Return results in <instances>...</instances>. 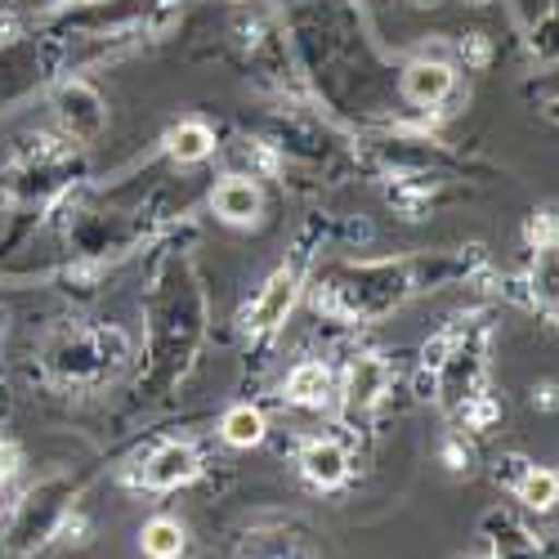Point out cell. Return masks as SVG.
Wrapping results in <instances>:
<instances>
[{
	"instance_id": "7c38bea8",
	"label": "cell",
	"mask_w": 559,
	"mask_h": 559,
	"mask_svg": "<svg viewBox=\"0 0 559 559\" xmlns=\"http://www.w3.org/2000/svg\"><path fill=\"white\" fill-rule=\"evenodd\" d=\"M219 430H224V443H233V448H255L264 439V416L255 407H247V403L242 407H228Z\"/></svg>"
},
{
	"instance_id": "ba28073f",
	"label": "cell",
	"mask_w": 559,
	"mask_h": 559,
	"mask_svg": "<svg viewBox=\"0 0 559 559\" xmlns=\"http://www.w3.org/2000/svg\"><path fill=\"white\" fill-rule=\"evenodd\" d=\"M528 287H533V300L550 313H559V242H546L537 247L533 255V273H528Z\"/></svg>"
},
{
	"instance_id": "5b68a950",
	"label": "cell",
	"mask_w": 559,
	"mask_h": 559,
	"mask_svg": "<svg viewBox=\"0 0 559 559\" xmlns=\"http://www.w3.org/2000/svg\"><path fill=\"white\" fill-rule=\"evenodd\" d=\"M403 95H407L412 104H421V108L443 104V99L452 95V68H448V63H430V59L412 63V68L403 72Z\"/></svg>"
},
{
	"instance_id": "9c48e42d",
	"label": "cell",
	"mask_w": 559,
	"mask_h": 559,
	"mask_svg": "<svg viewBox=\"0 0 559 559\" xmlns=\"http://www.w3.org/2000/svg\"><path fill=\"white\" fill-rule=\"evenodd\" d=\"M287 399L300 407H322L332 399V371L322 362H300L287 377Z\"/></svg>"
},
{
	"instance_id": "6da1fadb",
	"label": "cell",
	"mask_w": 559,
	"mask_h": 559,
	"mask_svg": "<svg viewBox=\"0 0 559 559\" xmlns=\"http://www.w3.org/2000/svg\"><path fill=\"white\" fill-rule=\"evenodd\" d=\"M292 305H296V273H292V269H277L269 283H264V292L251 300L247 328H251V332H273L277 322H287Z\"/></svg>"
},
{
	"instance_id": "8fae6325",
	"label": "cell",
	"mask_w": 559,
	"mask_h": 559,
	"mask_svg": "<svg viewBox=\"0 0 559 559\" xmlns=\"http://www.w3.org/2000/svg\"><path fill=\"white\" fill-rule=\"evenodd\" d=\"M515 492H520V501L528 506V510H537V515H546V510H555L559 506V475L555 471H524V479L515 484Z\"/></svg>"
},
{
	"instance_id": "30bf717a",
	"label": "cell",
	"mask_w": 559,
	"mask_h": 559,
	"mask_svg": "<svg viewBox=\"0 0 559 559\" xmlns=\"http://www.w3.org/2000/svg\"><path fill=\"white\" fill-rule=\"evenodd\" d=\"M170 157L179 162V166H193V162H202V157H211L215 153V134L202 126V121H179L175 130H170Z\"/></svg>"
},
{
	"instance_id": "5bb4252c",
	"label": "cell",
	"mask_w": 559,
	"mask_h": 559,
	"mask_svg": "<svg viewBox=\"0 0 559 559\" xmlns=\"http://www.w3.org/2000/svg\"><path fill=\"white\" fill-rule=\"evenodd\" d=\"M0 479H5V452H0Z\"/></svg>"
},
{
	"instance_id": "4fadbf2b",
	"label": "cell",
	"mask_w": 559,
	"mask_h": 559,
	"mask_svg": "<svg viewBox=\"0 0 559 559\" xmlns=\"http://www.w3.org/2000/svg\"><path fill=\"white\" fill-rule=\"evenodd\" d=\"M139 542H144V555H148V559H179V555H183V528H179L175 520H153V524H144Z\"/></svg>"
},
{
	"instance_id": "7a4b0ae2",
	"label": "cell",
	"mask_w": 559,
	"mask_h": 559,
	"mask_svg": "<svg viewBox=\"0 0 559 559\" xmlns=\"http://www.w3.org/2000/svg\"><path fill=\"white\" fill-rule=\"evenodd\" d=\"M104 117H108L104 112V99L90 85L72 81V85L59 90V121L68 126L72 139H95L104 130Z\"/></svg>"
},
{
	"instance_id": "277c9868",
	"label": "cell",
	"mask_w": 559,
	"mask_h": 559,
	"mask_svg": "<svg viewBox=\"0 0 559 559\" xmlns=\"http://www.w3.org/2000/svg\"><path fill=\"white\" fill-rule=\"evenodd\" d=\"M211 206L224 224H255L260 219V189L242 175H228L211 193Z\"/></svg>"
},
{
	"instance_id": "52a82bcc",
	"label": "cell",
	"mask_w": 559,
	"mask_h": 559,
	"mask_svg": "<svg viewBox=\"0 0 559 559\" xmlns=\"http://www.w3.org/2000/svg\"><path fill=\"white\" fill-rule=\"evenodd\" d=\"M385 385H390V371H385V362L381 358H358L354 367H349V385H345V394H349V407L354 412H367V407H377L381 403V394H385Z\"/></svg>"
},
{
	"instance_id": "3957f363",
	"label": "cell",
	"mask_w": 559,
	"mask_h": 559,
	"mask_svg": "<svg viewBox=\"0 0 559 559\" xmlns=\"http://www.w3.org/2000/svg\"><path fill=\"white\" fill-rule=\"evenodd\" d=\"M198 471H202V461L189 443H166L144 461V484L148 488H179V484L198 479Z\"/></svg>"
},
{
	"instance_id": "8992f818",
	"label": "cell",
	"mask_w": 559,
	"mask_h": 559,
	"mask_svg": "<svg viewBox=\"0 0 559 559\" xmlns=\"http://www.w3.org/2000/svg\"><path fill=\"white\" fill-rule=\"evenodd\" d=\"M300 471L318 488H336L349 475V456H345V448L336 439H313L305 448V456H300Z\"/></svg>"
}]
</instances>
